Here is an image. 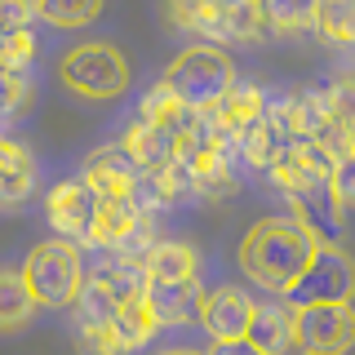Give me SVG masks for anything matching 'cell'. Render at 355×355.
<instances>
[{"mask_svg":"<svg viewBox=\"0 0 355 355\" xmlns=\"http://www.w3.org/2000/svg\"><path fill=\"white\" fill-rule=\"evenodd\" d=\"M320 244L297 227L293 218H262L258 227H249V236L240 240V271L253 284L271 288V293H288L293 280L306 271L311 253Z\"/></svg>","mask_w":355,"mask_h":355,"instance_id":"obj_1","label":"cell"},{"mask_svg":"<svg viewBox=\"0 0 355 355\" xmlns=\"http://www.w3.org/2000/svg\"><path fill=\"white\" fill-rule=\"evenodd\" d=\"M160 85L169 89L182 107L209 111L231 85H236V62L222 49H214V44H191V49H182L169 62V71H164Z\"/></svg>","mask_w":355,"mask_h":355,"instance_id":"obj_2","label":"cell"},{"mask_svg":"<svg viewBox=\"0 0 355 355\" xmlns=\"http://www.w3.org/2000/svg\"><path fill=\"white\" fill-rule=\"evenodd\" d=\"M22 284H27L31 302L36 306H49V311H62L76 302L85 284V262H80V249L67 240H44L27 253L22 262Z\"/></svg>","mask_w":355,"mask_h":355,"instance_id":"obj_3","label":"cell"},{"mask_svg":"<svg viewBox=\"0 0 355 355\" xmlns=\"http://www.w3.org/2000/svg\"><path fill=\"white\" fill-rule=\"evenodd\" d=\"M58 76L76 98L111 103V98H120L129 89V58H125V49H116V44L89 40V44H76V49L58 62Z\"/></svg>","mask_w":355,"mask_h":355,"instance_id":"obj_4","label":"cell"},{"mask_svg":"<svg viewBox=\"0 0 355 355\" xmlns=\"http://www.w3.org/2000/svg\"><path fill=\"white\" fill-rule=\"evenodd\" d=\"M351 342H355L351 302L293 306V351H302V355H347Z\"/></svg>","mask_w":355,"mask_h":355,"instance_id":"obj_5","label":"cell"},{"mask_svg":"<svg viewBox=\"0 0 355 355\" xmlns=\"http://www.w3.org/2000/svg\"><path fill=\"white\" fill-rule=\"evenodd\" d=\"M351 288H355V266L351 253L338 249V244H320L311 253L306 271L293 280V288L284 293L288 306H311V302H351Z\"/></svg>","mask_w":355,"mask_h":355,"instance_id":"obj_6","label":"cell"},{"mask_svg":"<svg viewBox=\"0 0 355 355\" xmlns=\"http://www.w3.org/2000/svg\"><path fill=\"white\" fill-rule=\"evenodd\" d=\"M155 244L151 236V218H142L129 200H98L94 227H89V249L120 253V258H138Z\"/></svg>","mask_w":355,"mask_h":355,"instance_id":"obj_7","label":"cell"},{"mask_svg":"<svg viewBox=\"0 0 355 355\" xmlns=\"http://www.w3.org/2000/svg\"><path fill=\"white\" fill-rule=\"evenodd\" d=\"M329 155L315 147V142H306V138H293L288 147L275 155L271 164H266V178H271V187L275 191H284V196H293V200H302V196H315V191H324V182H329Z\"/></svg>","mask_w":355,"mask_h":355,"instance_id":"obj_8","label":"cell"},{"mask_svg":"<svg viewBox=\"0 0 355 355\" xmlns=\"http://www.w3.org/2000/svg\"><path fill=\"white\" fill-rule=\"evenodd\" d=\"M44 214H49V227L58 231V240L67 244H89V227H94V214H98V196L89 191L80 178L71 182H58L44 200Z\"/></svg>","mask_w":355,"mask_h":355,"instance_id":"obj_9","label":"cell"},{"mask_svg":"<svg viewBox=\"0 0 355 355\" xmlns=\"http://www.w3.org/2000/svg\"><path fill=\"white\" fill-rule=\"evenodd\" d=\"M288 142H293L288 98H271V94H266V111H262V120L236 142V151H240V160H249V164H258V169H266V164H271L275 155L288 147Z\"/></svg>","mask_w":355,"mask_h":355,"instance_id":"obj_10","label":"cell"},{"mask_svg":"<svg viewBox=\"0 0 355 355\" xmlns=\"http://www.w3.org/2000/svg\"><path fill=\"white\" fill-rule=\"evenodd\" d=\"M138 173H142V169L129 160V151L120 147V142H111V147H98V151L85 160L80 182H85L98 200H125Z\"/></svg>","mask_w":355,"mask_h":355,"instance_id":"obj_11","label":"cell"},{"mask_svg":"<svg viewBox=\"0 0 355 355\" xmlns=\"http://www.w3.org/2000/svg\"><path fill=\"white\" fill-rule=\"evenodd\" d=\"M142 302L151 306L155 324H200L205 284L200 280H160V284H147Z\"/></svg>","mask_w":355,"mask_h":355,"instance_id":"obj_12","label":"cell"},{"mask_svg":"<svg viewBox=\"0 0 355 355\" xmlns=\"http://www.w3.org/2000/svg\"><path fill=\"white\" fill-rule=\"evenodd\" d=\"M253 315V297L244 288H218V293H205V306H200V324L209 329L214 342H236L244 338Z\"/></svg>","mask_w":355,"mask_h":355,"instance_id":"obj_13","label":"cell"},{"mask_svg":"<svg viewBox=\"0 0 355 355\" xmlns=\"http://www.w3.org/2000/svg\"><path fill=\"white\" fill-rule=\"evenodd\" d=\"M209 111H214L218 129L227 133L231 142H240L244 133H249V129L262 120V111H266V89H262V85H249V80H236Z\"/></svg>","mask_w":355,"mask_h":355,"instance_id":"obj_14","label":"cell"},{"mask_svg":"<svg viewBox=\"0 0 355 355\" xmlns=\"http://www.w3.org/2000/svg\"><path fill=\"white\" fill-rule=\"evenodd\" d=\"M120 147L129 151V160L142 173H160L164 164L178 160V138L164 125H151V120H133L125 129V138H120Z\"/></svg>","mask_w":355,"mask_h":355,"instance_id":"obj_15","label":"cell"},{"mask_svg":"<svg viewBox=\"0 0 355 355\" xmlns=\"http://www.w3.org/2000/svg\"><path fill=\"white\" fill-rule=\"evenodd\" d=\"M244 342H249V347H258L262 355L293 351V306H288V302H253Z\"/></svg>","mask_w":355,"mask_h":355,"instance_id":"obj_16","label":"cell"},{"mask_svg":"<svg viewBox=\"0 0 355 355\" xmlns=\"http://www.w3.org/2000/svg\"><path fill=\"white\" fill-rule=\"evenodd\" d=\"M178 160H182V155H178ZM182 164L191 169V196H200V200H227V196L240 191V178H236L240 151H231V155L209 151V155H191V160H182Z\"/></svg>","mask_w":355,"mask_h":355,"instance_id":"obj_17","label":"cell"},{"mask_svg":"<svg viewBox=\"0 0 355 355\" xmlns=\"http://www.w3.org/2000/svg\"><path fill=\"white\" fill-rule=\"evenodd\" d=\"M85 280H94L111 302H133V297L147 293V275H142L138 258H120V253H103L94 271H85Z\"/></svg>","mask_w":355,"mask_h":355,"instance_id":"obj_18","label":"cell"},{"mask_svg":"<svg viewBox=\"0 0 355 355\" xmlns=\"http://www.w3.org/2000/svg\"><path fill=\"white\" fill-rule=\"evenodd\" d=\"M200 271V258L187 240H155L147 253H142V275L147 284H160V280H196Z\"/></svg>","mask_w":355,"mask_h":355,"instance_id":"obj_19","label":"cell"},{"mask_svg":"<svg viewBox=\"0 0 355 355\" xmlns=\"http://www.w3.org/2000/svg\"><path fill=\"white\" fill-rule=\"evenodd\" d=\"M36 191V160L22 142L0 138V205H22Z\"/></svg>","mask_w":355,"mask_h":355,"instance_id":"obj_20","label":"cell"},{"mask_svg":"<svg viewBox=\"0 0 355 355\" xmlns=\"http://www.w3.org/2000/svg\"><path fill=\"white\" fill-rule=\"evenodd\" d=\"M164 22L178 31H191V36L227 40V31H222V5H214V0H164Z\"/></svg>","mask_w":355,"mask_h":355,"instance_id":"obj_21","label":"cell"},{"mask_svg":"<svg viewBox=\"0 0 355 355\" xmlns=\"http://www.w3.org/2000/svg\"><path fill=\"white\" fill-rule=\"evenodd\" d=\"M155 329H160V324H155L151 306L142 302V297H133V302H120V306H116V320H111V338H116L120 355L147 347V342L155 338Z\"/></svg>","mask_w":355,"mask_h":355,"instance_id":"obj_22","label":"cell"},{"mask_svg":"<svg viewBox=\"0 0 355 355\" xmlns=\"http://www.w3.org/2000/svg\"><path fill=\"white\" fill-rule=\"evenodd\" d=\"M31 315H36V302H31V293H27V284H22V275L9 271V266H0V333L22 329Z\"/></svg>","mask_w":355,"mask_h":355,"instance_id":"obj_23","label":"cell"},{"mask_svg":"<svg viewBox=\"0 0 355 355\" xmlns=\"http://www.w3.org/2000/svg\"><path fill=\"white\" fill-rule=\"evenodd\" d=\"M222 31H227V40H271V22L262 14V0L222 5Z\"/></svg>","mask_w":355,"mask_h":355,"instance_id":"obj_24","label":"cell"},{"mask_svg":"<svg viewBox=\"0 0 355 355\" xmlns=\"http://www.w3.org/2000/svg\"><path fill=\"white\" fill-rule=\"evenodd\" d=\"M311 27L320 36H329L333 44H351L355 40V0H315Z\"/></svg>","mask_w":355,"mask_h":355,"instance_id":"obj_25","label":"cell"},{"mask_svg":"<svg viewBox=\"0 0 355 355\" xmlns=\"http://www.w3.org/2000/svg\"><path fill=\"white\" fill-rule=\"evenodd\" d=\"M103 14V0H36V18L53 22V27H89Z\"/></svg>","mask_w":355,"mask_h":355,"instance_id":"obj_26","label":"cell"},{"mask_svg":"<svg viewBox=\"0 0 355 355\" xmlns=\"http://www.w3.org/2000/svg\"><path fill=\"white\" fill-rule=\"evenodd\" d=\"M262 14H266V22H271V36H284V31H311L315 0H262Z\"/></svg>","mask_w":355,"mask_h":355,"instance_id":"obj_27","label":"cell"},{"mask_svg":"<svg viewBox=\"0 0 355 355\" xmlns=\"http://www.w3.org/2000/svg\"><path fill=\"white\" fill-rule=\"evenodd\" d=\"M129 205L133 209H138V214L142 218H160L164 214V209H169L173 205V191H169V187H164V178L160 173H138V178H133V187H129Z\"/></svg>","mask_w":355,"mask_h":355,"instance_id":"obj_28","label":"cell"},{"mask_svg":"<svg viewBox=\"0 0 355 355\" xmlns=\"http://www.w3.org/2000/svg\"><path fill=\"white\" fill-rule=\"evenodd\" d=\"M191 116V107H182L178 98L169 94L164 85H155L147 98H142V107H138V120H151V125H164L178 138V129H182V120Z\"/></svg>","mask_w":355,"mask_h":355,"instance_id":"obj_29","label":"cell"},{"mask_svg":"<svg viewBox=\"0 0 355 355\" xmlns=\"http://www.w3.org/2000/svg\"><path fill=\"white\" fill-rule=\"evenodd\" d=\"M36 62V36H31V27H0V71L9 76H27V67Z\"/></svg>","mask_w":355,"mask_h":355,"instance_id":"obj_30","label":"cell"},{"mask_svg":"<svg viewBox=\"0 0 355 355\" xmlns=\"http://www.w3.org/2000/svg\"><path fill=\"white\" fill-rule=\"evenodd\" d=\"M324 191H329V205L338 209V214H347L351 200H355V155H351V160H338V164L329 169Z\"/></svg>","mask_w":355,"mask_h":355,"instance_id":"obj_31","label":"cell"},{"mask_svg":"<svg viewBox=\"0 0 355 355\" xmlns=\"http://www.w3.org/2000/svg\"><path fill=\"white\" fill-rule=\"evenodd\" d=\"M27 94H31V80H27V76H9V71H0V120L14 116V111L27 103Z\"/></svg>","mask_w":355,"mask_h":355,"instance_id":"obj_32","label":"cell"},{"mask_svg":"<svg viewBox=\"0 0 355 355\" xmlns=\"http://www.w3.org/2000/svg\"><path fill=\"white\" fill-rule=\"evenodd\" d=\"M36 22V0H0V27H31Z\"/></svg>","mask_w":355,"mask_h":355,"instance_id":"obj_33","label":"cell"},{"mask_svg":"<svg viewBox=\"0 0 355 355\" xmlns=\"http://www.w3.org/2000/svg\"><path fill=\"white\" fill-rule=\"evenodd\" d=\"M209 355H262L258 347H249L244 338H236V342H214V351Z\"/></svg>","mask_w":355,"mask_h":355,"instance_id":"obj_34","label":"cell"},{"mask_svg":"<svg viewBox=\"0 0 355 355\" xmlns=\"http://www.w3.org/2000/svg\"><path fill=\"white\" fill-rule=\"evenodd\" d=\"M160 355H205V351H191V347H169V351H160Z\"/></svg>","mask_w":355,"mask_h":355,"instance_id":"obj_35","label":"cell"},{"mask_svg":"<svg viewBox=\"0 0 355 355\" xmlns=\"http://www.w3.org/2000/svg\"><path fill=\"white\" fill-rule=\"evenodd\" d=\"M214 5H231V0H214Z\"/></svg>","mask_w":355,"mask_h":355,"instance_id":"obj_36","label":"cell"}]
</instances>
